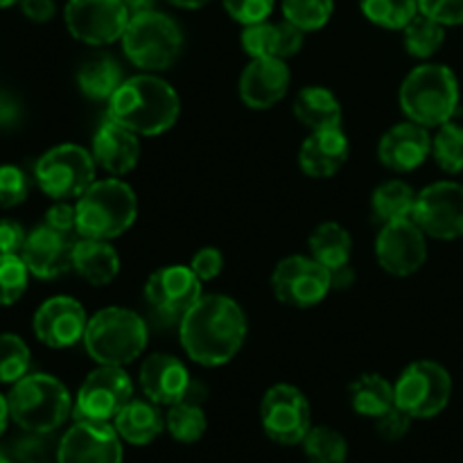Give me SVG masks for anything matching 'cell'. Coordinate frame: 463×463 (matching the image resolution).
I'll return each mask as SVG.
<instances>
[{"label":"cell","instance_id":"obj_56","mask_svg":"<svg viewBox=\"0 0 463 463\" xmlns=\"http://www.w3.org/2000/svg\"><path fill=\"white\" fill-rule=\"evenodd\" d=\"M7 457H9V455H7V452H5V450H3V448H0V459H7Z\"/></svg>","mask_w":463,"mask_h":463},{"label":"cell","instance_id":"obj_26","mask_svg":"<svg viewBox=\"0 0 463 463\" xmlns=\"http://www.w3.org/2000/svg\"><path fill=\"white\" fill-rule=\"evenodd\" d=\"M113 428L129 446H149L165 430V419L152 401H129L113 419Z\"/></svg>","mask_w":463,"mask_h":463},{"label":"cell","instance_id":"obj_49","mask_svg":"<svg viewBox=\"0 0 463 463\" xmlns=\"http://www.w3.org/2000/svg\"><path fill=\"white\" fill-rule=\"evenodd\" d=\"M21 9L34 23H48L57 12L54 0H21Z\"/></svg>","mask_w":463,"mask_h":463},{"label":"cell","instance_id":"obj_29","mask_svg":"<svg viewBox=\"0 0 463 463\" xmlns=\"http://www.w3.org/2000/svg\"><path fill=\"white\" fill-rule=\"evenodd\" d=\"M122 68L111 54H95L77 72L81 93L90 99H111L122 84Z\"/></svg>","mask_w":463,"mask_h":463},{"label":"cell","instance_id":"obj_51","mask_svg":"<svg viewBox=\"0 0 463 463\" xmlns=\"http://www.w3.org/2000/svg\"><path fill=\"white\" fill-rule=\"evenodd\" d=\"M330 276H333V289H346L348 285H353V279H355L351 265L342 267V269L330 271Z\"/></svg>","mask_w":463,"mask_h":463},{"label":"cell","instance_id":"obj_1","mask_svg":"<svg viewBox=\"0 0 463 463\" xmlns=\"http://www.w3.org/2000/svg\"><path fill=\"white\" fill-rule=\"evenodd\" d=\"M247 337V317L229 297H202L181 319V346L202 366H222L233 360Z\"/></svg>","mask_w":463,"mask_h":463},{"label":"cell","instance_id":"obj_55","mask_svg":"<svg viewBox=\"0 0 463 463\" xmlns=\"http://www.w3.org/2000/svg\"><path fill=\"white\" fill-rule=\"evenodd\" d=\"M16 3H21V0H0V9L12 7V5H16Z\"/></svg>","mask_w":463,"mask_h":463},{"label":"cell","instance_id":"obj_52","mask_svg":"<svg viewBox=\"0 0 463 463\" xmlns=\"http://www.w3.org/2000/svg\"><path fill=\"white\" fill-rule=\"evenodd\" d=\"M122 3L127 5L129 14H140L154 9V3H156V0H122Z\"/></svg>","mask_w":463,"mask_h":463},{"label":"cell","instance_id":"obj_13","mask_svg":"<svg viewBox=\"0 0 463 463\" xmlns=\"http://www.w3.org/2000/svg\"><path fill=\"white\" fill-rule=\"evenodd\" d=\"M66 27L86 45H109L122 39L131 14L122 0H68Z\"/></svg>","mask_w":463,"mask_h":463},{"label":"cell","instance_id":"obj_30","mask_svg":"<svg viewBox=\"0 0 463 463\" xmlns=\"http://www.w3.org/2000/svg\"><path fill=\"white\" fill-rule=\"evenodd\" d=\"M310 251L315 260L330 271L351 265L353 240L348 231L337 222H324L310 235Z\"/></svg>","mask_w":463,"mask_h":463},{"label":"cell","instance_id":"obj_46","mask_svg":"<svg viewBox=\"0 0 463 463\" xmlns=\"http://www.w3.org/2000/svg\"><path fill=\"white\" fill-rule=\"evenodd\" d=\"M43 434H32L27 432V437H23L21 441H16L14 446V461L18 463H45L48 461V448L41 441Z\"/></svg>","mask_w":463,"mask_h":463},{"label":"cell","instance_id":"obj_20","mask_svg":"<svg viewBox=\"0 0 463 463\" xmlns=\"http://www.w3.org/2000/svg\"><path fill=\"white\" fill-rule=\"evenodd\" d=\"M138 380L147 401L165 407L185 401L190 387H193V380H190L184 362L176 360L175 355H165V353L149 355L140 366Z\"/></svg>","mask_w":463,"mask_h":463},{"label":"cell","instance_id":"obj_19","mask_svg":"<svg viewBox=\"0 0 463 463\" xmlns=\"http://www.w3.org/2000/svg\"><path fill=\"white\" fill-rule=\"evenodd\" d=\"M72 251H75V242L71 240V233H61L52 226L41 224L27 233L21 258L25 260L30 274L50 280L59 279L71 269Z\"/></svg>","mask_w":463,"mask_h":463},{"label":"cell","instance_id":"obj_43","mask_svg":"<svg viewBox=\"0 0 463 463\" xmlns=\"http://www.w3.org/2000/svg\"><path fill=\"white\" fill-rule=\"evenodd\" d=\"M419 12L441 25H463V0H419Z\"/></svg>","mask_w":463,"mask_h":463},{"label":"cell","instance_id":"obj_33","mask_svg":"<svg viewBox=\"0 0 463 463\" xmlns=\"http://www.w3.org/2000/svg\"><path fill=\"white\" fill-rule=\"evenodd\" d=\"M165 428L172 434V439L179 443H197L203 437L208 428L206 414H203L199 401H185L176 402L170 407L165 416Z\"/></svg>","mask_w":463,"mask_h":463},{"label":"cell","instance_id":"obj_10","mask_svg":"<svg viewBox=\"0 0 463 463\" xmlns=\"http://www.w3.org/2000/svg\"><path fill=\"white\" fill-rule=\"evenodd\" d=\"M260 423L267 437L280 446H298L312 430V411L306 393L292 384L267 389L260 402Z\"/></svg>","mask_w":463,"mask_h":463},{"label":"cell","instance_id":"obj_23","mask_svg":"<svg viewBox=\"0 0 463 463\" xmlns=\"http://www.w3.org/2000/svg\"><path fill=\"white\" fill-rule=\"evenodd\" d=\"M93 158L109 175H127L134 170L140 158L138 134L107 118L95 131Z\"/></svg>","mask_w":463,"mask_h":463},{"label":"cell","instance_id":"obj_18","mask_svg":"<svg viewBox=\"0 0 463 463\" xmlns=\"http://www.w3.org/2000/svg\"><path fill=\"white\" fill-rule=\"evenodd\" d=\"M86 312L80 301L71 297H52L36 310L32 328L36 339L50 348H68L75 346L80 339H84Z\"/></svg>","mask_w":463,"mask_h":463},{"label":"cell","instance_id":"obj_8","mask_svg":"<svg viewBox=\"0 0 463 463\" xmlns=\"http://www.w3.org/2000/svg\"><path fill=\"white\" fill-rule=\"evenodd\" d=\"M34 179L54 202L80 199L95 184V158L80 145H57L39 158Z\"/></svg>","mask_w":463,"mask_h":463},{"label":"cell","instance_id":"obj_57","mask_svg":"<svg viewBox=\"0 0 463 463\" xmlns=\"http://www.w3.org/2000/svg\"><path fill=\"white\" fill-rule=\"evenodd\" d=\"M0 463H18V461H14V459H9V457H7V459H0Z\"/></svg>","mask_w":463,"mask_h":463},{"label":"cell","instance_id":"obj_38","mask_svg":"<svg viewBox=\"0 0 463 463\" xmlns=\"http://www.w3.org/2000/svg\"><path fill=\"white\" fill-rule=\"evenodd\" d=\"M335 0H283L285 21L301 32H317L330 21Z\"/></svg>","mask_w":463,"mask_h":463},{"label":"cell","instance_id":"obj_3","mask_svg":"<svg viewBox=\"0 0 463 463\" xmlns=\"http://www.w3.org/2000/svg\"><path fill=\"white\" fill-rule=\"evenodd\" d=\"M401 107L420 127H441L459 111V81L448 66L423 63L405 77Z\"/></svg>","mask_w":463,"mask_h":463},{"label":"cell","instance_id":"obj_32","mask_svg":"<svg viewBox=\"0 0 463 463\" xmlns=\"http://www.w3.org/2000/svg\"><path fill=\"white\" fill-rule=\"evenodd\" d=\"M416 197L419 194L405 181H387L380 188H375L373 199H371L373 217L383 222V224L396 220H411L414 217Z\"/></svg>","mask_w":463,"mask_h":463},{"label":"cell","instance_id":"obj_50","mask_svg":"<svg viewBox=\"0 0 463 463\" xmlns=\"http://www.w3.org/2000/svg\"><path fill=\"white\" fill-rule=\"evenodd\" d=\"M21 102L7 90H0V127L7 129L21 120Z\"/></svg>","mask_w":463,"mask_h":463},{"label":"cell","instance_id":"obj_35","mask_svg":"<svg viewBox=\"0 0 463 463\" xmlns=\"http://www.w3.org/2000/svg\"><path fill=\"white\" fill-rule=\"evenodd\" d=\"M301 446L310 463H346L348 443L333 428H326V425L312 428Z\"/></svg>","mask_w":463,"mask_h":463},{"label":"cell","instance_id":"obj_53","mask_svg":"<svg viewBox=\"0 0 463 463\" xmlns=\"http://www.w3.org/2000/svg\"><path fill=\"white\" fill-rule=\"evenodd\" d=\"M9 420H12V414H9V402H7V398L0 393V437H3L5 430H7Z\"/></svg>","mask_w":463,"mask_h":463},{"label":"cell","instance_id":"obj_2","mask_svg":"<svg viewBox=\"0 0 463 463\" xmlns=\"http://www.w3.org/2000/svg\"><path fill=\"white\" fill-rule=\"evenodd\" d=\"M179 113L176 90L154 75L129 77L109 99V118L138 136H158L172 129Z\"/></svg>","mask_w":463,"mask_h":463},{"label":"cell","instance_id":"obj_27","mask_svg":"<svg viewBox=\"0 0 463 463\" xmlns=\"http://www.w3.org/2000/svg\"><path fill=\"white\" fill-rule=\"evenodd\" d=\"M72 269L90 285H107L120 271V258L109 240L81 238L72 251Z\"/></svg>","mask_w":463,"mask_h":463},{"label":"cell","instance_id":"obj_9","mask_svg":"<svg viewBox=\"0 0 463 463\" xmlns=\"http://www.w3.org/2000/svg\"><path fill=\"white\" fill-rule=\"evenodd\" d=\"M396 407L411 419H434L448 407L452 396V378L437 362H414L396 383Z\"/></svg>","mask_w":463,"mask_h":463},{"label":"cell","instance_id":"obj_21","mask_svg":"<svg viewBox=\"0 0 463 463\" xmlns=\"http://www.w3.org/2000/svg\"><path fill=\"white\" fill-rule=\"evenodd\" d=\"M289 86V68L285 59H251L240 77V98L249 109H269L285 98Z\"/></svg>","mask_w":463,"mask_h":463},{"label":"cell","instance_id":"obj_24","mask_svg":"<svg viewBox=\"0 0 463 463\" xmlns=\"http://www.w3.org/2000/svg\"><path fill=\"white\" fill-rule=\"evenodd\" d=\"M348 138L342 129L312 131L310 138L301 145L298 152V165L312 179H328L337 175L346 163Z\"/></svg>","mask_w":463,"mask_h":463},{"label":"cell","instance_id":"obj_31","mask_svg":"<svg viewBox=\"0 0 463 463\" xmlns=\"http://www.w3.org/2000/svg\"><path fill=\"white\" fill-rule=\"evenodd\" d=\"M351 405L355 414L378 419L396 407V389L378 373H364L351 384Z\"/></svg>","mask_w":463,"mask_h":463},{"label":"cell","instance_id":"obj_5","mask_svg":"<svg viewBox=\"0 0 463 463\" xmlns=\"http://www.w3.org/2000/svg\"><path fill=\"white\" fill-rule=\"evenodd\" d=\"M77 226L81 238L113 240L131 229L138 213L136 194L125 181H95L77 199Z\"/></svg>","mask_w":463,"mask_h":463},{"label":"cell","instance_id":"obj_28","mask_svg":"<svg viewBox=\"0 0 463 463\" xmlns=\"http://www.w3.org/2000/svg\"><path fill=\"white\" fill-rule=\"evenodd\" d=\"M294 116L312 131L342 129V104L324 86H307L294 99Z\"/></svg>","mask_w":463,"mask_h":463},{"label":"cell","instance_id":"obj_47","mask_svg":"<svg viewBox=\"0 0 463 463\" xmlns=\"http://www.w3.org/2000/svg\"><path fill=\"white\" fill-rule=\"evenodd\" d=\"M27 233L16 220H0V253H14L21 256L25 247Z\"/></svg>","mask_w":463,"mask_h":463},{"label":"cell","instance_id":"obj_36","mask_svg":"<svg viewBox=\"0 0 463 463\" xmlns=\"http://www.w3.org/2000/svg\"><path fill=\"white\" fill-rule=\"evenodd\" d=\"M360 7L371 23L387 30H405L419 14V0H360Z\"/></svg>","mask_w":463,"mask_h":463},{"label":"cell","instance_id":"obj_4","mask_svg":"<svg viewBox=\"0 0 463 463\" xmlns=\"http://www.w3.org/2000/svg\"><path fill=\"white\" fill-rule=\"evenodd\" d=\"M7 402L14 423L32 434L54 432L72 414L68 389L57 378L45 373L25 375L14 383Z\"/></svg>","mask_w":463,"mask_h":463},{"label":"cell","instance_id":"obj_7","mask_svg":"<svg viewBox=\"0 0 463 463\" xmlns=\"http://www.w3.org/2000/svg\"><path fill=\"white\" fill-rule=\"evenodd\" d=\"M120 41L127 59L143 71L170 68L179 59L184 45L179 25L156 9L131 14Z\"/></svg>","mask_w":463,"mask_h":463},{"label":"cell","instance_id":"obj_22","mask_svg":"<svg viewBox=\"0 0 463 463\" xmlns=\"http://www.w3.org/2000/svg\"><path fill=\"white\" fill-rule=\"evenodd\" d=\"M430 152H432V138L428 134V127H420L411 120L392 127L383 136L378 147L383 165L393 172L416 170L423 165Z\"/></svg>","mask_w":463,"mask_h":463},{"label":"cell","instance_id":"obj_6","mask_svg":"<svg viewBox=\"0 0 463 463\" xmlns=\"http://www.w3.org/2000/svg\"><path fill=\"white\" fill-rule=\"evenodd\" d=\"M84 346L98 364L125 366L147 346V326L134 310L107 307L89 319Z\"/></svg>","mask_w":463,"mask_h":463},{"label":"cell","instance_id":"obj_37","mask_svg":"<svg viewBox=\"0 0 463 463\" xmlns=\"http://www.w3.org/2000/svg\"><path fill=\"white\" fill-rule=\"evenodd\" d=\"M432 154L437 165L448 175L463 172V127L452 120L439 127L432 140Z\"/></svg>","mask_w":463,"mask_h":463},{"label":"cell","instance_id":"obj_44","mask_svg":"<svg viewBox=\"0 0 463 463\" xmlns=\"http://www.w3.org/2000/svg\"><path fill=\"white\" fill-rule=\"evenodd\" d=\"M411 416L407 411H402L401 407H392L387 414L378 416L375 419V430L383 439L387 441H401L407 432H410V425H411Z\"/></svg>","mask_w":463,"mask_h":463},{"label":"cell","instance_id":"obj_25","mask_svg":"<svg viewBox=\"0 0 463 463\" xmlns=\"http://www.w3.org/2000/svg\"><path fill=\"white\" fill-rule=\"evenodd\" d=\"M303 32L289 21L269 23L262 21L247 25L242 32V48L249 57L289 59L301 50Z\"/></svg>","mask_w":463,"mask_h":463},{"label":"cell","instance_id":"obj_12","mask_svg":"<svg viewBox=\"0 0 463 463\" xmlns=\"http://www.w3.org/2000/svg\"><path fill=\"white\" fill-rule=\"evenodd\" d=\"M271 289L283 306L315 307L333 289V276L315 258L289 256L274 269Z\"/></svg>","mask_w":463,"mask_h":463},{"label":"cell","instance_id":"obj_48","mask_svg":"<svg viewBox=\"0 0 463 463\" xmlns=\"http://www.w3.org/2000/svg\"><path fill=\"white\" fill-rule=\"evenodd\" d=\"M43 224L52 226L54 231H61V233H71L77 226V211L75 206L66 202H57L48 213H45Z\"/></svg>","mask_w":463,"mask_h":463},{"label":"cell","instance_id":"obj_40","mask_svg":"<svg viewBox=\"0 0 463 463\" xmlns=\"http://www.w3.org/2000/svg\"><path fill=\"white\" fill-rule=\"evenodd\" d=\"M27 279L30 269L21 256L0 253V307L14 306L25 294Z\"/></svg>","mask_w":463,"mask_h":463},{"label":"cell","instance_id":"obj_45","mask_svg":"<svg viewBox=\"0 0 463 463\" xmlns=\"http://www.w3.org/2000/svg\"><path fill=\"white\" fill-rule=\"evenodd\" d=\"M222 267H224V258H222L220 249L215 247H203L202 251H197L190 262V269L199 276V280H213L222 274Z\"/></svg>","mask_w":463,"mask_h":463},{"label":"cell","instance_id":"obj_34","mask_svg":"<svg viewBox=\"0 0 463 463\" xmlns=\"http://www.w3.org/2000/svg\"><path fill=\"white\" fill-rule=\"evenodd\" d=\"M446 25L437 23L434 18L425 16V14H416L405 27V48L411 57L430 59L432 54L439 52V48L446 41Z\"/></svg>","mask_w":463,"mask_h":463},{"label":"cell","instance_id":"obj_39","mask_svg":"<svg viewBox=\"0 0 463 463\" xmlns=\"http://www.w3.org/2000/svg\"><path fill=\"white\" fill-rule=\"evenodd\" d=\"M30 371V348L18 335H0V383L14 384Z\"/></svg>","mask_w":463,"mask_h":463},{"label":"cell","instance_id":"obj_16","mask_svg":"<svg viewBox=\"0 0 463 463\" xmlns=\"http://www.w3.org/2000/svg\"><path fill=\"white\" fill-rule=\"evenodd\" d=\"M57 463H122L120 434L104 420H75L59 441Z\"/></svg>","mask_w":463,"mask_h":463},{"label":"cell","instance_id":"obj_41","mask_svg":"<svg viewBox=\"0 0 463 463\" xmlns=\"http://www.w3.org/2000/svg\"><path fill=\"white\" fill-rule=\"evenodd\" d=\"M30 194V181L16 165H0V208H14Z\"/></svg>","mask_w":463,"mask_h":463},{"label":"cell","instance_id":"obj_11","mask_svg":"<svg viewBox=\"0 0 463 463\" xmlns=\"http://www.w3.org/2000/svg\"><path fill=\"white\" fill-rule=\"evenodd\" d=\"M134 396V384L122 366H104L95 369L80 387L77 401L72 405L75 420H104L111 423L122 407Z\"/></svg>","mask_w":463,"mask_h":463},{"label":"cell","instance_id":"obj_54","mask_svg":"<svg viewBox=\"0 0 463 463\" xmlns=\"http://www.w3.org/2000/svg\"><path fill=\"white\" fill-rule=\"evenodd\" d=\"M167 3L181 9H199V7H206L211 0H167Z\"/></svg>","mask_w":463,"mask_h":463},{"label":"cell","instance_id":"obj_42","mask_svg":"<svg viewBox=\"0 0 463 463\" xmlns=\"http://www.w3.org/2000/svg\"><path fill=\"white\" fill-rule=\"evenodd\" d=\"M224 9L233 21L247 27L267 21L274 12V0H224Z\"/></svg>","mask_w":463,"mask_h":463},{"label":"cell","instance_id":"obj_15","mask_svg":"<svg viewBox=\"0 0 463 463\" xmlns=\"http://www.w3.org/2000/svg\"><path fill=\"white\" fill-rule=\"evenodd\" d=\"M380 267L392 276H411L428 260L425 233L414 220H396L383 224L375 240Z\"/></svg>","mask_w":463,"mask_h":463},{"label":"cell","instance_id":"obj_14","mask_svg":"<svg viewBox=\"0 0 463 463\" xmlns=\"http://www.w3.org/2000/svg\"><path fill=\"white\" fill-rule=\"evenodd\" d=\"M411 220L425 235L437 240L463 238V185L457 181H439L416 197Z\"/></svg>","mask_w":463,"mask_h":463},{"label":"cell","instance_id":"obj_17","mask_svg":"<svg viewBox=\"0 0 463 463\" xmlns=\"http://www.w3.org/2000/svg\"><path fill=\"white\" fill-rule=\"evenodd\" d=\"M145 298L158 315L184 319L185 312L202 298V280L190 267H163L147 279Z\"/></svg>","mask_w":463,"mask_h":463}]
</instances>
